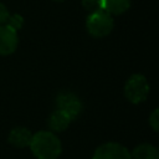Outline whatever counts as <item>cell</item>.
Wrapping results in <instances>:
<instances>
[{
    "mask_svg": "<svg viewBox=\"0 0 159 159\" xmlns=\"http://www.w3.org/2000/svg\"><path fill=\"white\" fill-rule=\"evenodd\" d=\"M29 147L37 159H57L62 152V145L57 135L47 130L32 134Z\"/></svg>",
    "mask_w": 159,
    "mask_h": 159,
    "instance_id": "obj_1",
    "label": "cell"
},
{
    "mask_svg": "<svg viewBox=\"0 0 159 159\" xmlns=\"http://www.w3.org/2000/svg\"><path fill=\"white\" fill-rule=\"evenodd\" d=\"M113 26H114V22H113L112 15L107 14L103 10L89 12L86 21L87 31L94 37L107 36L113 30Z\"/></svg>",
    "mask_w": 159,
    "mask_h": 159,
    "instance_id": "obj_2",
    "label": "cell"
},
{
    "mask_svg": "<svg viewBox=\"0 0 159 159\" xmlns=\"http://www.w3.org/2000/svg\"><path fill=\"white\" fill-rule=\"evenodd\" d=\"M149 93V84L143 75L135 73L130 76L124 86V94L132 103H140L147 99Z\"/></svg>",
    "mask_w": 159,
    "mask_h": 159,
    "instance_id": "obj_3",
    "label": "cell"
},
{
    "mask_svg": "<svg viewBox=\"0 0 159 159\" xmlns=\"http://www.w3.org/2000/svg\"><path fill=\"white\" fill-rule=\"evenodd\" d=\"M56 106L57 109L65 112L72 120L82 112V102L72 92H61L56 97Z\"/></svg>",
    "mask_w": 159,
    "mask_h": 159,
    "instance_id": "obj_4",
    "label": "cell"
},
{
    "mask_svg": "<svg viewBox=\"0 0 159 159\" xmlns=\"http://www.w3.org/2000/svg\"><path fill=\"white\" fill-rule=\"evenodd\" d=\"M92 159H132V154L124 145L109 142L99 145Z\"/></svg>",
    "mask_w": 159,
    "mask_h": 159,
    "instance_id": "obj_5",
    "label": "cell"
},
{
    "mask_svg": "<svg viewBox=\"0 0 159 159\" xmlns=\"http://www.w3.org/2000/svg\"><path fill=\"white\" fill-rule=\"evenodd\" d=\"M17 42V31L6 24L0 25V56H7L15 52Z\"/></svg>",
    "mask_w": 159,
    "mask_h": 159,
    "instance_id": "obj_6",
    "label": "cell"
},
{
    "mask_svg": "<svg viewBox=\"0 0 159 159\" xmlns=\"http://www.w3.org/2000/svg\"><path fill=\"white\" fill-rule=\"evenodd\" d=\"M32 139V133L24 127H16L14 129H11L10 134H9V142L10 144H12L14 147L17 148H25L27 145H30Z\"/></svg>",
    "mask_w": 159,
    "mask_h": 159,
    "instance_id": "obj_7",
    "label": "cell"
},
{
    "mask_svg": "<svg viewBox=\"0 0 159 159\" xmlns=\"http://www.w3.org/2000/svg\"><path fill=\"white\" fill-rule=\"evenodd\" d=\"M130 0H101V10L109 15H119L128 10Z\"/></svg>",
    "mask_w": 159,
    "mask_h": 159,
    "instance_id": "obj_8",
    "label": "cell"
},
{
    "mask_svg": "<svg viewBox=\"0 0 159 159\" xmlns=\"http://www.w3.org/2000/svg\"><path fill=\"white\" fill-rule=\"evenodd\" d=\"M71 122H72V119L65 112L56 109L48 118V127L53 132H62L70 125Z\"/></svg>",
    "mask_w": 159,
    "mask_h": 159,
    "instance_id": "obj_9",
    "label": "cell"
},
{
    "mask_svg": "<svg viewBox=\"0 0 159 159\" xmlns=\"http://www.w3.org/2000/svg\"><path fill=\"white\" fill-rule=\"evenodd\" d=\"M130 154L132 159H159V148L144 143L135 147Z\"/></svg>",
    "mask_w": 159,
    "mask_h": 159,
    "instance_id": "obj_10",
    "label": "cell"
},
{
    "mask_svg": "<svg viewBox=\"0 0 159 159\" xmlns=\"http://www.w3.org/2000/svg\"><path fill=\"white\" fill-rule=\"evenodd\" d=\"M6 25H9L10 27H12L14 30H20L24 25V17L19 14H14V15H10L7 21H6Z\"/></svg>",
    "mask_w": 159,
    "mask_h": 159,
    "instance_id": "obj_11",
    "label": "cell"
},
{
    "mask_svg": "<svg viewBox=\"0 0 159 159\" xmlns=\"http://www.w3.org/2000/svg\"><path fill=\"white\" fill-rule=\"evenodd\" d=\"M82 5L89 12L101 10V0H82Z\"/></svg>",
    "mask_w": 159,
    "mask_h": 159,
    "instance_id": "obj_12",
    "label": "cell"
},
{
    "mask_svg": "<svg viewBox=\"0 0 159 159\" xmlns=\"http://www.w3.org/2000/svg\"><path fill=\"white\" fill-rule=\"evenodd\" d=\"M149 124L154 130L159 132V107L152 112L149 117Z\"/></svg>",
    "mask_w": 159,
    "mask_h": 159,
    "instance_id": "obj_13",
    "label": "cell"
},
{
    "mask_svg": "<svg viewBox=\"0 0 159 159\" xmlns=\"http://www.w3.org/2000/svg\"><path fill=\"white\" fill-rule=\"evenodd\" d=\"M9 16H10V12H9L7 7L2 2H0V25H5Z\"/></svg>",
    "mask_w": 159,
    "mask_h": 159,
    "instance_id": "obj_14",
    "label": "cell"
},
{
    "mask_svg": "<svg viewBox=\"0 0 159 159\" xmlns=\"http://www.w3.org/2000/svg\"><path fill=\"white\" fill-rule=\"evenodd\" d=\"M53 1H63V0H53Z\"/></svg>",
    "mask_w": 159,
    "mask_h": 159,
    "instance_id": "obj_15",
    "label": "cell"
}]
</instances>
